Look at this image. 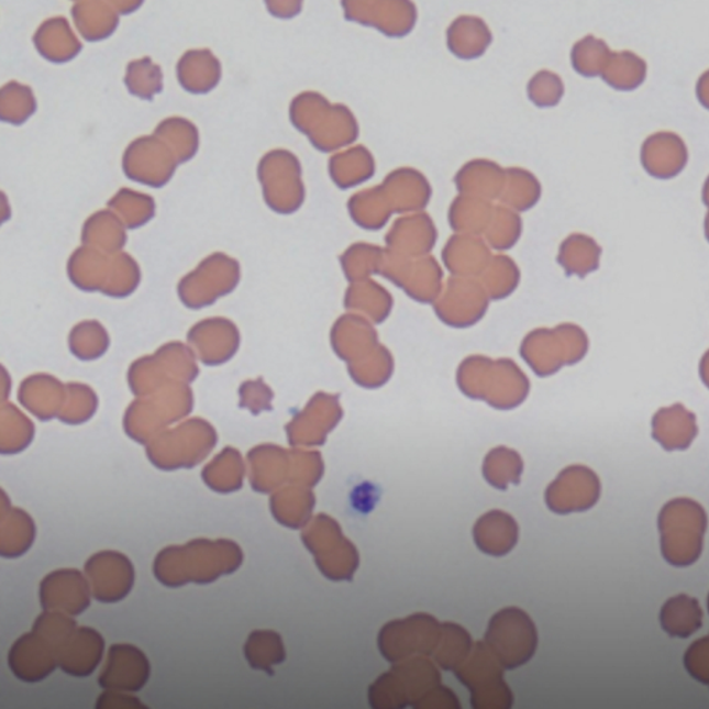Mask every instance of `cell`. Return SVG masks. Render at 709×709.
Returning a JSON list of instances; mask_svg holds the SVG:
<instances>
[{"label":"cell","instance_id":"obj_8","mask_svg":"<svg viewBox=\"0 0 709 709\" xmlns=\"http://www.w3.org/2000/svg\"><path fill=\"white\" fill-rule=\"evenodd\" d=\"M96 600L117 602L131 594L135 584V568L125 554L101 552L90 557L85 565Z\"/></svg>","mask_w":709,"mask_h":709},{"label":"cell","instance_id":"obj_33","mask_svg":"<svg viewBox=\"0 0 709 709\" xmlns=\"http://www.w3.org/2000/svg\"><path fill=\"white\" fill-rule=\"evenodd\" d=\"M704 201H706V204L709 207V176L706 186H704Z\"/></svg>","mask_w":709,"mask_h":709},{"label":"cell","instance_id":"obj_35","mask_svg":"<svg viewBox=\"0 0 709 709\" xmlns=\"http://www.w3.org/2000/svg\"><path fill=\"white\" fill-rule=\"evenodd\" d=\"M708 612H709V594H708Z\"/></svg>","mask_w":709,"mask_h":709},{"label":"cell","instance_id":"obj_19","mask_svg":"<svg viewBox=\"0 0 709 709\" xmlns=\"http://www.w3.org/2000/svg\"><path fill=\"white\" fill-rule=\"evenodd\" d=\"M35 44L47 60L56 63L71 60L81 51V44L62 18L46 21L36 32Z\"/></svg>","mask_w":709,"mask_h":709},{"label":"cell","instance_id":"obj_2","mask_svg":"<svg viewBox=\"0 0 709 709\" xmlns=\"http://www.w3.org/2000/svg\"><path fill=\"white\" fill-rule=\"evenodd\" d=\"M708 519L690 499L672 500L658 517L661 552L674 567H689L701 556Z\"/></svg>","mask_w":709,"mask_h":709},{"label":"cell","instance_id":"obj_14","mask_svg":"<svg viewBox=\"0 0 709 709\" xmlns=\"http://www.w3.org/2000/svg\"><path fill=\"white\" fill-rule=\"evenodd\" d=\"M689 152L684 139L674 132H657L642 146V164L650 175L669 179L684 170Z\"/></svg>","mask_w":709,"mask_h":709},{"label":"cell","instance_id":"obj_30","mask_svg":"<svg viewBox=\"0 0 709 709\" xmlns=\"http://www.w3.org/2000/svg\"><path fill=\"white\" fill-rule=\"evenodd\" d=\"M540 84L536 81V87H540V92H536L534 101L540 106L557 104L563 96V84L557 76L551 73H542L540 76Z\"/></svg>","mask_w":709,"mask_h":709},{"label":"cell","instance_id":"obj_24","mask_svg":"<svg viewBox=\"0 0 709 709\" xmlns=\"http://www.w3.org/2000/svg\"><path fill=\"white\" fill-rule=\"evenodd\" d=\"M157 136L168 141L167 145L179 163L188 162L199 147V133L196 126L182 119H170L158 126Z\"/></svg>","mask_w":709,"mask_h":709},{"label":"cell","instance_id":"obj_13","mask_svg":"<svg viewBox=\"0 0 709 709\" xmlns=\"http://www.w3.org/2000/svg\"><path fill=\"white\" fill-rule=\"evenodd\" d=\"M600 484L586 468H569L547 492V505L560 514L585 511L597 502Z\"/></svg>","mask_w":709,"mask_h":709},{"label":"cell","instance_id":"obj_11","mask_svg":"<svg viewBox=\"0 0 709 709\" xmlns=\"http://www.w3.org/2000/svg\"><path fill=\"white\" fill-rule=\"evenodd\" d=\"M9 666L20 680L36 684L57 668L58 652L46 638L32 631L21 636L10 649Z\"/></svg>","mask_w":709,"mask_h":709},{"label":"cell","instance_id":"obj_1","mask_svg":"<svg viewBox=\"0 0 709 709\" xmlns=\"http://www.w3.org/2000/svg\"><path fill=\"white\" fill-rule=\"evenodd\" d=\"M243 560V551L236 542L196 540L159 552L154 562V575L169 588L189 583L211 584L222 575L236 572Z\"/></svg>","mask_w":709,"mask_h":709},{"label":"cell","instance_id":"obj_20","mask_svg":"<svg viewBox=\"0 0 709 709\" xmlns=\"http://www.w3.org/2000/svg\"><path fill=\"white\" fill-rule=\"evenodd\" d=\"M114 7L110 3H79L74 7V20L85 40L99 41L113 34L120 12Z\"/></svg>","mask_w":709,"mask_h":709},{"label":"cell","instance_id":"obj_17","mask_svg":"<svg viewBox=\"0 0 709 709\" xmlns=\"http://www.w3.org/2000/svg\"><path fill=\"white\" fill-rule=\"evenodd\" d=\"M702 610L695 597L678 595L669 597L661 607V628L671 638L687 639L702 628Z\"/></svg>","mask_w":709,"mask_h":709},{"label":"cell","instance_id":"obj_9","mask_svg":"<svg viewBox=\"0 0 709 709\" xmlns=\"http://www.w3.org/2000/svg\"><path fill=\"white\" fill-rule=\"evenodd\" d=\"M178 158L158 136L137 139L125 153L124 169L137 182L163 186L174 175Z\"/></svg>","mask_w":709,"mask_h":709},{"label":"cell","instance_id":"obj_12","mask_svg":"<svg viewBox=\"0 0 709 709\" xmlns=\"http://www.w3.org/2000/svg\"><path fill=\"white\" fill-rule=\"evenodd\" d=\"M41 605L44 610L81 614L90 606V586L77 569H58L41 584Z\"/></svg>","mask_w":709,"mask_h":709},{"label":"cell","instance_id":"obj_5","mask_svg":"<svg viewBox=\"0 0 709 709\" xmlns=\"http://www.w3.org/2000/svg\"><path fill=\"white\" fill-rule=\"evenodd\" d=\"M503 671L488 644L477 642L455 674L458 682L470 690L473 708L509 709L513 707L514 697L506 684Z\"/></svg>","mask_w":709,"mask_h":709},{"label":"cell","instance_id":"obj_27","mask_svg":"<svg viewBox=\"0 0 709 709\" xmlns=\"http://www.w3.org/2000/svg\"><path fill=\"white\" fill-rule=\"evenodd\" d=\"M2 120L23 124L35 111V98L31 89L12 82L2 90Z\"/></svg>","mask_w":709,"mask_h":709},{"label":"cell","instance_id":"obj_16","mask_svg":"<svg viewBox=\"0 0 709 709\" xmlns=\"http://www.w3.org/2000/svg\"><path fill=\"white\" fill-rule=\"evenodd\" d=\"M473 536L479 551L488 556L502 557L519 542V525L503 511H490L477 521Z\"/></svg>","mask_w":709,"mask_h":709},{"label":"cell","instance_id":"obj_29","mask_svg":"<svg viewBox=\"0 0 709 709\" xmlns=\"http://www.w3.org/2000/svg\"><path fill=\"white\" fill-rule=\"evenodd\" d=\"M458 709L462 704L458 702L455 693L445 686H436L429 691L421 700L416 704L414 709Z\"/></svg>","mask_w":709,"mask_h":709},{"label":"cell","instance_id":"obj_23","mask_svg":"<svg viewBox=\"0 0 709 709\" xmlns=\"http://www.w3.org/2000/svg\"><path fill=\"white\" fill-rule=\"evenodd\" d=\"M647 64L632 52L611 53L602 79L617 90H633L644 82Z\"/></svg>","mask_w":709,"mask_h":709},{"label":"cell","instance_id":"obj_32","mask_svg":"<svg viewBox=\"0 0 709 709\" xmlns=\"http://www.w3.org/2000/svg\"><path fill=\"white\" fill-rule=\"evenodd\" d=\"M697 98L709 109V69L702 74L700 81L697 82Z\"/></svg>","mask_w":709,"mask_h":709},{"label":"cell","instance_id":"obj_7","mask_svg":"<svg viewBox=\"0 0 709 709\" xmlns=\"http://www.w3.org/2000/svg\"><path fill=\"white\" fill-rule=\"evenodd\" d=\"M442 623L419 612L403 620L386 623L378 633V649L384 658L396 664L412 657H433L441 641Z\"/></svg>","mask_w":709,"mask_h":709},{"label":"cell","instance_id":"obj_6","mask_svg":"<svg viewBox=\"0 0 709 709\" xmlns=\"http://www.w3.org/2000/svg\"><path fill=\"white\" fill-rule=\"evenodd\" d=\"M301 538L324 577L332 580L354 578L361 563L358 549L346 540L339 522L332 517L318 516Z\"/></svg>","mask_w":709,"mask_h":709},{"label":"cell","instance_id":"obj_31","mask_svg":"<svg viewBox=\"0 0 709 709\" xmlns=\"http://www.w3.org/2000/svg\"><path fill=\"white\" fill-rule=\"evenodd\" d=\"M125 708V707H143V704L137 700L135 697L117 695V693H104L103 696L99 697L96 708Z\"/></svg>","mask_w":709,"mask_h":709},{"label":"cell","instance_id":"obj_4","mask_svg":"<svg viewBox=\"0 0 709 709\" xmlns=\"http://www.w3.org/2000/svg\"><path fill=\"white\" fill-rule=\"evenodd\" d=\"M485 643L505 669L513 671L534 657L538 629L532 618L519 607H508L490 618Z\"/></svg>","mask_w":709,"mask_h":709},{"label":"cell","instance_id":"obj_34","mask_svg":"<svg viewBox=\"0 0 709 709\" xmlns=\"http://www.w3.org/2000/svg\"><path fill=\"white\" fill-rule=\"evenodd\" d=\"M707 232H708V239H709V215L707 218Z\"/></svg>","mask_w":709,"mask_h":709},{"label":"cell","instance_id":"obj_22","mask_svg":"<svg viewBox=\"0 0 709 709\" xmlns=\"http://www.w3.org/2000/svg\"><path fill=\"white\" fill-rule=\"evenodd\" d=\"M244 655L253 669L274 674L272 668L285 663L286 649L281 636L275 631H254L244 646Z\"/></svg>","mask_w":709,"mask_h":709},{"label":"cell","instance_id":"obj_15","mask_svg":"<svg viewBox=\"0 0 709 709\" xmlns=\"http://www.w3.org/2000/svg\"><path fill=\"white\" fill-rule=\"evenodd\" d=\"M104 639L92 628H78L58 653V666L76 678H87L103 657Z\"/></svg>","mask_w":709,"mask_h":709},{"label":"cell","instance_id":"obj_18","mask_svg":"<svg viewBox=\"0 0 709 709\" xmlns=\"http://www.w3.org/2000/svg\"><path fill=\"white\" fill-rule=\"evenodd\" d=\"M178 76L189 92L206 93L220 82V62L208 51L188 52L179 63Z\"/></svg>","mask_w":709,"mask_h":709},{"label":"cell","instance_id":"obj_21","mask_svg":"<svg viewBox=\"0 0 709 709\" xmlns=\"http://www.w3.org/2000/svg\"><path fill=\"white\" fill-rule=\"evenodd\" d=\"M474 647L470 633L453 622L442 623L441 641L433 654L434 663L445 671H456Z\"/></svg>","mask_w":709,"mask_h":709},{"label":"cell","instance_id":"obj_3","mask_svg":"<svg viewBox=\"0 0 709 709\" xmlns=\"http://www.w3.org/2000/svg\"><path fill=\"white\" fill-rule=\"evenodd\" d=\"M440 685L441 672L429 657L399 661L370 686L369 704L375 709L414 708Z\"/></svg>","mask_w":709,"mask_h":709},{"label":"cell","instance_id":"obj_26","mask_svg":"<svg viewBox=\"0 0 709 709\" xmlns=\"http://www.w3.org/2000/svg\"><path fill=\"white\" fill-rule=\"evenodd\" d=\"M126 85L130 92L143 99H152L163 88L162 69L154 66L151 58L133 62L128 67Z\"/></svg>","mask_w":709,"mask_h":709},{"label":"cell","instance_id":"obj_25","mask_svg":"<svg viewBox=\"0 0 709 709\" xmlns=\"http://www.w3.org/2000/svg\"><path fill=\"white\" fill-rule=\"evenodd\" d=\"M611 56L609 46L605 41L595 36H586L575 45L573 51L574 68L585 77L600 76Z\"/></svg>","mask_w":709,"mask_h":709},{"label":"cell","instance_id":"obj_28","mask_svg":"<svg viewBox=\"0 0 709 709\" xmlns=\"http://www.w3.org/2000/svg\"><path fill=\"white\" fill-rule=\"evenodd\" d=\"M684 663L693 679L709 685V636L696 641L686 650Z\"/></svg>","mask_w":709,"mask_h":709},{"label":"cell","instance_id":"obj_10","mask_svg":"<svg viewBox=\"0 0 709 709\" xmlns=\"http://www.w3.org/2000/svg\"><path fill=\"white\" fill-rule=\"evenodd\" d=\"M151 678V663L141 649L132 644L110 647L108 664L101 672L99 685L115 691H139Z\"/></svg>","mask_w":709,"mask_h":709}]
</instances>
